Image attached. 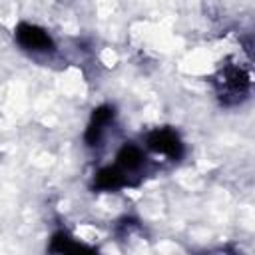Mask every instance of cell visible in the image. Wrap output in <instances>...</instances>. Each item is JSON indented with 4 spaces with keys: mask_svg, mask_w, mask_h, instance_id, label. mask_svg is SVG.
Listing matches in <instances>:
<instances>
[{
    "mask_svg": "<svg viewBox=\"0 0 255 255\" xmlns=\"http://www.w3.org/2000/svg\"><path fill=\"white\" fill-rule=\"evenodd\" d=\"M126 185H129L128 179L114 163L98 169L94 175V189H98V191H118Z\"/></svg>",
    "mask_w": 255,
    "mask_h": 255,
    "instance_id": "obj_6",
    "label": "cell"
},
{
    "mask_svg": "<svg viewBox=\"0 0 255 255\" xmlns=\"http://www.w3.org/2000/svg\"><path fill=\"white\" fill-rule=\"evenodd\" d=\"M145 145L149 151L163 155L171 161L181 159L183 155V141L173 128H155L145 135Z\"/></svg>",
    "mask_w": 255,
    "mask_h": 255,
    "instance_id": "obj_3",
    "label": "cell"
},
{
    "mask_svg": "<svg viewBox=\"0 0 255 255\" xmlns=\"http://www.w3.org/2000/svg\"><path fill=\"white\" fill-rule=\"evenodd\" d=\"M213 84H215L217 96H219L221 102L227 104V106L245 100L247 94H249V90H251L249 74H247L239 64H227V66H223V68L217 72Z\"/></svg>",
    "mask_w": 255,
    "mask_h": 255,
    "instance_id": "obj_1",
    "label": "cell"
},
{
    "mask_svg": "<svg viewBox=\"0 0 255 255\" xmlns=\"http://www.w3.org/2000/svg\"><path fill=\"white\" fill-rule=\"evenodd\" d=\"M48 251H52V253H82V251H94V249L90 245L78 241L76 237H72L68 231L60 229L52 235Z\"/></svg>",
    "mask_w": 255,
    "mask_h": 255,
    "instance_id": "obj_7",
    "label": "cell"
},
{
    "mask_svg": "<svg viewBox=\"0 0 255 255\" xmlns=\"http://www.w3.org/2000/svg\"><path fill=\"white\" fill-rule=\"evenodd\" d=\"M114 165L124 173V177L128 179V183H131V177H137L145 171L147 159L145 153L139 145L135 143H124L120 147V151L116 153V161Z\"/></svg>",
    "mask_w": 255,
    "mask_h": 255,
    "instance_id": "obj_5",
    "label": "cell"
},
{
    "mask_svg": "<svg viewBox=\"0 0 255 255\" xmlns=\"http://www.w3.org/2000/svg\"><path fill=\"white\" fill-rule=\"evenodd\" d=\"M114 118H116V110L108 104L104 106H98L94 112H92V118H90V124L86 128V133H84V141L88 147H98L102 145L108 129L112 128L114 124Z\"/></svg>",
    "mask_w": 255,
    "mask_h": 255,
    "instance_id": "obj_4",
    "label": "cell"
},
{
    "mask_svg": "<svg viewBox=\"0 0 255 255\" xmlns=\"http://www.w3.org/2000/svg\"><path fill=\"white\" fill-rule=\"evenodd\" d=\"M14 40L28 54H52L56 50L52 36L42 26H36L30 22H20L16 26Z\"/></svg>",
    "mask_w": 255,
    "mask_h": 255,
    "instance_id": "obj_2",
    "label": "cell"
}]
</instances>
